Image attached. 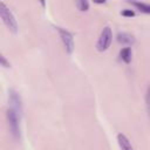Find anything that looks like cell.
I'll list each match as a JSON object with an SVG mask.
<instances>
[{
	"mask_svg": "<svg viewBox=\"0 0 150 150\" xmlns=\"http://www.w3.org/2000/svg\"><path fill=\"white\" fill-rule=\"evenodd\" d=\"M0 19L2 20V22L5 23V26L7 27V29L11 33H13V34H16L18 33V29H19L18 21L15 19L13 12L2 1H0Z\"/></svg>",
	"mask_w": 150,
	"mask_h": 150,
	"instance_id": "obj_1",
	"label": "cell"
},
{
	"mask_svg": "<svg viewBox=\"0 0 150 150\" xmlns=\"http://www.w3.org/2000/svg\"><path fill=\"white\" fill-rule=\"evenodd\" d=\"M112 41V32L111 28L109 26L103 27V29L101 30V34L98 36V40L96 42V49L97 52H105Z\"/></svg>",
	"mask_w": 150,
	"mask_h": 150,
	"instance_id": "obj_2",
	"label": "cell"
},
{
	"mask_svg": "<svg viewBox=\"0 0 150 150\" xmlns=\"http://www.w3.org/2000/svg\"><path fill=\"white\" fill-rule=\"evenodd\" d=\"M19 115L12 110L11 108L7 110V122H8V127L11 130V134L13 135V137L15 139L20 138V122H19Z\"/></svg>",
	"mask_w": 150,
	"mask_h": 150,
	"instance_id": "obj_3",
	"label": "cell"
},
{
	"mask_svg": "<svg viewBox=\"0 0 150 150\" xmlns=\"http://www.w3.org/2000/svg\"><path fill=\"white\" fill-rule=\"evenodd\" d=\"M57 32L60 34V38H61V41L64 46V49L68 54H71L74 52V47H75V43H74V36L70 32H68L67 29L64 28H61L59 27L57 28Z\"/></svg>",
	"mask_w": 150,
	"mask_h": 150,
	"instance_id": "obj_4",
	"label": "cell"
},
{
	"mask_svg": "<svg viewBox=\"0 0 150 150\" xmlns=\"http://www.w3.org/2000/svg\"><path fill=\"white\" fill-rule=\"evenodd\" d=\"M8 101H9L11 109L14 110L19 116H21V114H22L21 97H20L19 93H18L15 89H9V90H8Z\"/></svg>",
	"mask_w": 150,
	"mask_h": 150,
	"instance_id": "obj_5",
	"label": "cell"
},
{
	"mask_svg": "<svg viewBox=\"0 0 150 150\" xmlns=\"http://www.w3.org/2000/svg\"><path fill=\"white\" fill-rule=\"evenodd\" d=\"M117 143H118V146L121 150H134L129 138L122 132L117 134Z\"/></svg>",
	"mask_w": 150,
	"mask_h": 150,
	"instance_id": "obj_6",
	"label": "cell"
},
{
	"mask_svg": "<svg viewBox=\"0 0 150 150\" xmlns=\"http://www.w3.org/2000/svg\"><path fill=\"white\" fill-rule=\"evenodd\" d=\"M116 39L122 45H132V43H135V38L131 34L127 33V32H120L117 34Z\"/></svg>",
	"mask_w": 150,
	"mask_h": 150,
	"instance_id": "obj_7",
	"label": "cell"
},
{
	"mask_svg": "<svg viewBox=\"0 0 150 150\" xmlns=\"http://www.w3.org/2000/svg\"><path fill=\"white\" fill-rule=\"evenodd\" d=\"M131 55H132V53H131V48H130V47H124V48H122L121 52H120V56H121L122 61L125 62V63H130V61H131Z\"/></svg>",
	"mask_w": 150,
	"mask_h": 150,
	"instance_id": "obj_8",
	"label": "cell"
},
{
	"mask_svg": "<svg viewBox=\"0 0 150 150\" xmlns=\"http://www.w3.org/2000/svg\"><path fill=\"white\" fill-rule=\"evenodd\" d=\"M131 5H134L139 12H143L145 14H149L150 13V6L145 2H139V1H129Z\"/></svg>",
	"mask_w": 150,
	"mask_h": 150,
	"instance_id": "obj_9",
	"label": "cell"
},
{
	"mask_svg": "<svg viewBox=\"0 0 150 150\" xmlns=\"http://www.w3.org/2000/svg\"><path fill=\"white\" fill-rule=\"evenodd\" d=\"M75 5H76L77 9L81 11V12H87L89 9V2L86 1V0H79V1L75 2Z\"/></svg>",
	"mask_w": 150,
	"mask_h": 150,
	"instance_id": "obj_10",
	"label": "cell"
},
{
	"mask_svg": "<svg viewBox=\"0 0 150 150\" xmlns=\"http://www.w3.org/2000/svg\"><path fill=\"white\" fill-rule=\"evenodd\" d=\"M0 66L4 67V68H9L11 67L9 61L6 59V56H4V54L1 52H0Z\"/></svg>",
	"mask_w": 150,
	"mask_h": 150,
	"instance_id": "obj_11",
	"label": "cell"
},
{
	"mask_svg": "<svg viewBox=\"0 0 150 150\" xmlns=\"http://www.w3.org/2000/svg\"><path fill=\"white\" fill-rule=\"evenodd\" d=\"M121 14L123 16H125V18H132V16H135V12L132 9H123L121 12Z\"/></svg>",
	"mask_w": 150,
	"mask_h": 150,
	"instance_id": "obj_12",
	"label": "cell"
}]
</instances>
